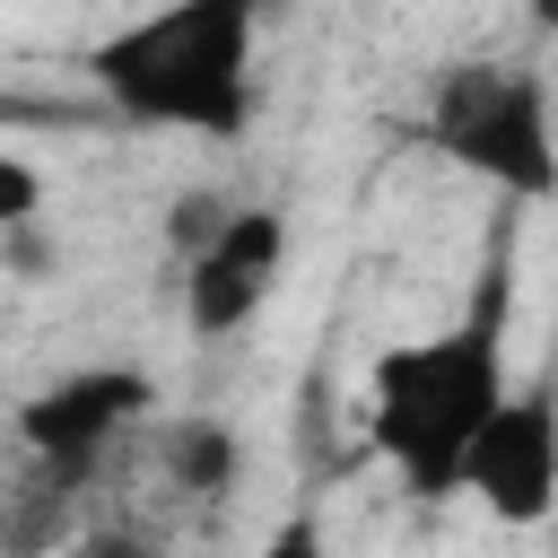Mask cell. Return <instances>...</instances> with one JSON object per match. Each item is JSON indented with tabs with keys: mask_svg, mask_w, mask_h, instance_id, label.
<instances>
[{
	"mask_svg": "<svg viewBox=\"0 0 558 558\" xmlns=\"http://www.w3.org/2000/svg\"><path fill=\"white\" fill-rule=\"evenodd\" d=\"M549 44H558V35H549ZM549 78H558V61H549Z\"/></svg>",
	"mask_w": 558,
	"mask_h": 558,
	"instance_id": "cell-12",
	"label": "cell"
},
{
	"mask_svg": "<svg viewBox=\"0 0 558 558\" xmlns=\"http://www.w3.org/2000/svg\"><path fill=\"white\" fill-rule=\"evenodd\" d=\"M17 218H44V174L0 148V227H17Z\"/></svg>",
	"mask_w": 558,
	"mask_h": 558,
	"instance_id": "cell-10",
	"label": "cell"
},
{
	"mask_svg": "<svg viewBox=\"0 0 558 558\" xmlns=\"http://www.w3.org/2000/svg\"><path fill=\"white\" fill-rule=\"evenodd\" d=\"M462 497H480L497 523H549L558 514V375H523L497 392L462 453Z\"/></svg>",
	"mask_w": 558,
	"mask_h": 558,
	"instance_id": "cell-4",
	"label": "cell"
},
{
	"mask_svg": "<svg viewBox=\"0 0 558 558\" xmlns=\"http://www.w3.org/2000/svg\"><path fill=\"white\" fill-rule=\"evenodd\" d=\"M157 462H166V480H174L183 497H227V488L244 480V436H235L227 418H174V427L157 436Z\"/></svg>",
	"mask_w": 558,
	"mask_h": 558,
	"instance_id": "cell-7",
	"label": "cell"
},
{
	"mask_svg": "<svg viewBox=\"0 0 558 558\" xmlns=\"http://www.w3.org/2000/svg\"><path fill=\"white\" fill-rule=\"evenodd\" d=\"M218 218H227V192H174V218H166L174 253H201L218 235Z\"/></svg>",
	"mask_w": 558,
	"mask_h": 558,
	"instance_id": "cell-9",
	"label": "cell"
},
{
	"mask_svg": "<svg viewBox=\"0 0 558 558\" xmlns=\"http://www.w3.org/2000/svg\"><path fill=\"white\" fill-rule=\"evenodd\" d=\"M52 262H61V244L44 235V218L0 227V270H9V279H52Z\"/></svg>",
	"mask_w": 558,
	"mask_h": 558,
	"instance_id": "cell-8",
	"label": "cell"
},
{
	"mask_svg": "<svg viewBox=\"0 0 558 558\" xmlns=\"http://www.w3.org/2000/svg\"><path fill=\"white\" fill-rule=\"evenodd\" d=\"M253 44H262V0H166L113 26L105 44H87V78L122 122L183 140H244Z\"/></svg>",
	"mask_w": 558,
	"mask_h": 558,
	"instance_id": "cell-2",
	"label": "cell"
},
{
	"mask_svg": "<svg viewBox=\"0 0 558 558\" xmlns=\"http://www.w3.org/2000/svg\"><path fill=\"white\" fill-rule=\"evenodd\" d=\"M532 26H541V35H558V0H532Z\"/></svg>",
	"mask_w": 558,
	"mask_h": 558,
	"instance_id": "cell-11",
	"label": "cell"
},
{
	"mask_svg": "<svg viewBox=\"0 0 558 558\" xmlns=\"http://www.w3.org/2000/svg\"><path fill=\"white\" fill-rule=\"evenodd\" d=\"M148 410H157V384L140 366H78V375H61V384H44V392L17 401V436H26L35 462H52L61 480H78Z\"/></svg>",
	"mask_w": 558,
	"mask_h": 558,
	"instance_id": "cell-6",
	"label": "cell"
},
{
	"mask_svg": "<svg viewBox=\"0 0 558 558\" xmlns=\"http://www.w3.org/2000/svg\"><path fill=\"white\" fill-rule=\"evenodd\" d=\"M427 148L506 201H558L549 78L514 61H445L427 87Z\"/></svg>",
	"mask_w": 558,
	"mask_h": 558,
	"instance_id": "cell-3",
	"label": "cell"
},
{
	"mask_svg": "<svg viewBox=\"0 0 558 558\" xmlns=\"http://www.w3.org/2000/svg\"><path fill=\"white\" fill-rule=\"evenodd\" d=\"M279 262H288V218L262 209V201H227L218 235H209L201 253H183V323H192L201 340L244 331V323L262 314Z\"/></svg>",
	"mask_w": 558,
	"mask_h": 558,
	"instance_id": "cell-5",
	"label": "cell"
},
{
	"mask_svg": "<svg viewBox=\"0 0 558 558\" xmlns=\"http://www.w3.org/2000/svg\"><path fill=\"white\" fill-rule=\"evenodd\" d=\"M506 262H488L480 314L436 331V340H401L375 357L366 375V436L375 453L401 471L410 497H462V453L480 436V418L506 392Z\"/></svg>",
	"mask_w": 558,
	"mask_h": 558,
	"instance_id": "cell-1",
	"label": "cell"
}]
</instances>
